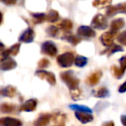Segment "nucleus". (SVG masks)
<instances>
[{"label": "nucleus", "mask_w": 126, "mask_h": 126, "mask_svg": "<svg viewBox=\"0 0 126 126\" xmlns=\"http://www.w3.org/2000/svg\"><path fill=\"white\" fill-rule=\"evenodd\" d=\"M61 79L63 82L68 86L70 91H73V90H75L79 88V79L76 77L74 71L69 70V71H65V72L61 73Z\"/></svg>", "instance_id": "1"}, {"label": "nucleus", "mask_w": 126, "mask_h": 126, "mask_svg": "<svg viewBox=\"0 0 126 126\" xmlns=\"http://www.w3.org/2000/svg\"><path fill=\"white\" fill-rule=\"evenodd\" d=\"M74 60H75V57H74V54L71 52H66L61 55L57 56L58 65L61 67H64V68L70 67L74 63Z\"/></svg>", "instance_id": "2"}, {"label": "nucleus", "mask_w": 126, "mask_h": 126, "mask_svg": "<svg viewBox=\"0 0 126 126\" xmlns=\"http://www.w3.org/2000/svg\"><path fill=\"white\" fill-rule=\"evenodd\" d=\"M92 28L97 30H105L108 27V21L106 17L102 14H97L92 20Z\"/></svg>", "instance_id": "3"}, {"label": "nucleus", "mask_w": 126, "mask_h": 126, "mask_svg": "<svg viewBox=\"0 0 126 126\" xmlns=\"http://www.w3.org/2000/svg\"><path fill=\"white\" fill-rule=\"evenodd\" d=\"M57 47L51 41H46L42 44L41 47V52L46 55H49L51 57H54L57 54Z\"/></svg>", "instance_id": "4"}, {"label": "nucleus", "mask_w": 126, "mask_h": 126, "mask_svg": "<svg viewBox=\"0 0 126 126\" xmlns=\"http://www.w3.org/2000/svg\"><path fill=\"white\" fill-rule=\"evenodd\" d=\"M35 74L40 79H44L47 82H48L51 86H54L56 84L55 76H54V74L53 73L48 72V71H46V70H37L35 72Z\"/></svg>", "instance_id": "5"}, {"label": "nucleus", "mask_w": 126, "mask_h": 126, "mask_svg": "<svg viewBox=\"0 0 126 126\" xmlns=\"http://www.w3.org/2000/svg\"><path fill=\"white\" fill-rule=\"evenodd\" d=\"M119 12L126 14V3H121L113 6H109L106 10V15L108 16H113Z\"/></svg>", "instance_id": "6"}, {"label": "nucleus", "mask_w": 126, "mask_h": 126, "mask_svg": "<svg viewBox=\"0 0 126 126\" xmlns=\"http://www.w3.org/2000/svg\"><path fill=\"white\" fill-rule=\"evenodd\" d=\"M115 36H116V33L111 32L110 30V31L105 32L103 35H101V36H100V42H101V43L104 46L110 47L113 45V41Z\"/></svg>", "instance_id": "7"}, {"label": "nucleus", "mask_w": 126, "mask_h": 126, "mask_svg": "<svg viewBox=\"0 0 126 126\" xmlns=\"http://www.w3.org/2000/svg\"><path fill=\"white\" fill-rule=\"evenodd\" d=\"M77 35L79 36L86 37V38H93L96 35V32L92 27L89 26H80L77 30Z\"/></svg>", "instance_id": "8"}, {"label": "nucleus", "mask_w": 126, "mask_h": 126, "mask_svg": "<svg viewBox=\"0 0 126 126\" xmlns=\"http://www.w3.org/2000/svg\"><path fill=\"white\" fill-rule=\"evenodd\" d=\"M35 33L31 28H28L22 33V35L19 37L20 42H25V43H30L33 42L35 38Z\"/></svg>", "instance_id": "9"}, {"label": "nucleus", "mask_w": 126, "mask_h": 126, "mask_svg": "<svg viewBox=\"0 0 126 126\" xmlns=\"http://www.w3.org/2000/svg\"><path fill=\"white\" fill-rule=\"evenodd\" d=\"M16 67V62L11 57H8L4 60H1L0 68L2 71H9L12 70Z\"/></svg>", "instance_id": "10"}, {"label": "nucleus", "mask_w": 126, "mask_h": 126, "mask_svg": "<svg viewBox=\"0 0 126 126\" xmlns=\"http://www.w3.org/2000/svg\"><path fill=\"white\" fill-rule=\"evenodd\" d=\"M53 116L48 113H42L34 122V126H47Z\"/></svg>", "instance_id": "11"}, {"label": "nucleus", "mask_w": 126, "mask_h": 126, "mask_svg": "<svg viewBox=\"0 0 126 126\" xmlns=\"http://www.w3.org/2000/svg\"><path fill=\"white\" fill-rule=\"evenodd\" d=\"M37 106V100L35 98H31V99H29L27 101H25L23 105L20 106L19 110L20 111H33L35 110Z\"/></svg>", "instance_id": "12"}, {"label": "nucleus", "mask_w": 126, "mask_h": 126, "mask_svg": "<svg viewBox=\"0 0 126 126\" xmlns=\"http://www.w3.org/2000/svg\"><path fill=\"white\" fill-rule=\"evenodd\" d=\"M0 124L1 126H23V123L19 119L10 117H2L0 119Z\"/></svg>", "instance_id": "13"}, {"label": "nucleus", "mask_w": 126, "mask_h": 126, "mask_svg": "<svg viewBox=\"0 0 126 126\" xmlns=\"http://www.w3.org/2000/svg\"><path fill=\"white\" fill-rule=\"evenodd\" d=\"M101 77H102V72L100 70H97L88 76V78L86 79V83L89 86H95V85H97L99 82Z\"/></svg>", "instance_id": "14"}, {"label": "nucleus", "mask_w": 126, "mask_h": 126, "mask_svg": "<svg viewBox=\"0 0 126 126\" xmlns=\"http://www.w3.org/2000/svg\"><path fill=\"white\" fill-rule=\"evenodd\" d=\"M74 115L77 117L78 120L82 124H87V123H90L93 120V116L91 113H87V112L75 111Z\"/></svg>", "instance_id": "15"}, {"label": "nucleus", "mask_w": 126, "mask_h": 126, "mask_svg": "<svg viewBox=\"0 0 126 126\" xmlns=\"http://www.w3.org/2000/svg\"><path fill=\"white\" fill-rule=\"evenodd\" d=\"M125 24V22L123 18H117L115 19L110 23V31L117 33L119 30L123 28Z\"/></svg>", "instance_id": "16"}, {"label": "nucleus", "mask_w": 126, "mask_h": 126, "mask_svg": "<svg viewBox=\"0 0 126 126\" xmlns=\"http://www.w3.org/2000/svg\"><path fill=\"white\" fill-rule=\"evenodd\" d=\"M16 94V88L12 86H7L5 87L2 88L1 90V95L4 97H9L13 98Z\"/></svg>", "instance_id": "17"}, {"label": "nucleus", "mask_w": 126, "mask_h": 126, "mask_svg": "<svg viewBox=\"0 0 126 126\" xmlns=\"http://www.w3.org/2000/svg\"><path fill=\"white\" fill-rule=\"evenodd\" d=\"M64 40L67 41L69 43H71L72 45L75 46L77 45L78 43H79L81 41V38L79 36V35H72V34H65L64 36L61 37Z\"/></svg>", "instance_id": "18"}, {"label": "nucleus", "mask_w": 126, "mask_h": 126, "mask_svg": "<svg viewBox=\"0 0 126 126\" xmlns=\"http://www.w3.org/2000/svg\"><path fill=\"white\" fill-rule=\"evenodd\" d=\"M31 16L35 24H39L47 21V15L44 13H31Z\"/></svg>", "instance_id": "19"}, {"label": "nucleus", "mask_w": 126, "mask_h": 126, "mask_svg": "<svg viewBox=\"0 0 126 126\" xmlns=\"http://www.w3.org/2000/svg\"><path fill=\"white\" fill-rule=\"evenodd\" d=\"M93 95L96 98H106L109 96V91L107 88L104 87H99L97 90H94L93 92Z\"/></svg>", "instance_id": "20"}, {"label": "nucleus", "mask_w": 126, "mask_h": 126, "mask_svg": "<svg viewBox=\"0 0 126 126\" xmlns=\"http://www.w3.org/2000/svg\"><path fill=\"white\" fill-rule=\"evenodd\" d=\"M60 28L65 32H69L73 29V23L69 19H63L59 23Z\"/></svg>", "instance_id": "21"}, {"label": "nucleus", "mask_w": 126, "mask_h": 126, "mask_svg": "<svg viewBox=\"0 0 126 126\" xmlns=\"http://www.w3.org/2000/svg\"><path fill=\"white\" fill-rule=\"evenodd\" d=\"M53 120L55 125L58 126H64V123L66 120V116L61 113H56L54 116H53Z\"/></svg>", "instance_id": "22"}, {"label": "nucleus", "mask_w": 126, "mask_h": 126, "mask_svg": "<svg viewBox=\"0 0 126 126\" xmlns=\"http://www.w3.org/2000/svg\"><path fill=\"white\" fill-rule=\"evenodd\" d=\"M2 113H11L16 110V105L11 103H3L0 107Z\"/></svg>", "instance_id": "23"}, {"label": "nucleus", "mask_w": 126, "mask_h": 126, "mask_svg": "<svg viewBox=\"0 0 126 126\" xmlns=\"http://www.w3.org/2000/svg\"><path fill=\"white\" fill-rule=\"evenodd\" d=\"M122 51H124V49H123V47H121L120 45L113 44L111 47H108V48H106L105 51L101 52V54H107L108 55H111V54H114V53H116V52H122Z\"/></svg>", "instance_id": "24"}, {"label": "nucleus", "mask_w": 126, "mask_h": 126, "mask_svg": "<svg viewBox=\"0 0 126 126\" xmlns=\"http://www.w3.org/2000/svg\"><path fill=\"white\" fill-rule=\"evenodd\" d=\"M46 33L47 34V35L51 37H54V38H57L59 37L60 35V30L55 26H49L46 29Z\"/></svg>", "instance_id": "25"}, {"label": "nucleus", "mask_w": 126, "mask_h": 126, "mask_svg": "<svg viewBox=\"0 0 126 126\" xmlns=\"http://www.w3.org/2000/svg\"><path fill=\"white\" fill-rule=\"evenodd\" d=\"M58 19H59L58 11L55 10H50L47 14V21L50 23H54V22H57Z\"/></svg>", "instance_id": "26"}, {"label": "nucleus", "mask_w": 126, "mask_h": 126, "mask_svg": "<svg viewBox=\"0 0 126 126\" xmlns=\"http://www.w3.org/2000/svg\"><path fill=\"white\" fill-rule=\"evenodd\" d=\"M74 64L78 67H83L87 64V58L85 56L76 55L75 60H74Z\"/></svg>", "instance_id": "27"}, {"label": "nucleus", "mask_w": 126, "mask_h": 126, "mask_svg": "<svg viewBox=\"0 0 126 126\" xmlns=\"http://www.w3.org/2000/svg\"><path fill=\"white\" fill-rule=\"evenodd\" d=\"M71 109L75 111H79V112H87V113H91L93 112V110L87 106H84V105H71L70 106Z\"/></svg>", "instance_id": "28"}, {"label": "nucleus", "mask_w": 126, "mask_h": 126, "mask_svg": "<svg viewBox=\"0 0 126 126\" xmlns=\"http://www.w3.org/2000/svg\"><path fill=\"white\" fill-rule=\"evenodd\" d=\"M110 72H111L112 75H113L115 78H117V79H121L122 76L124 75V74L121 72L120 68L117 67L116 65H113L111 67H110Z\"/></svg>", "instance_id": "29"}, {"label": "nucleus", "mask_w": 126, "mask_h": 126, "mask_svg": "<svg viewBox=\"0 0 126 126\" xmlns=\"http://www.w3.org/2000/svg\"><path fill=\"white\" fill-rule=\"evenodd\" d=\"M110 4H111V1H94L93 2V5L98 9H101L103 7H109Z\"/></svg>", "instance_id": "30"}, {"label": "nucleus", "mask_w": 126, "mask_h": 126, "mask_svg": "<svg viewBox=\"0 0 126 126\" xmlns=\"http://www.w3.org/2000/svg\"><path fill=\"white\" fill-rule=\"evenodd\" d=\"M70 94L71 97H72L73 100H79L81 98V95H82V92L79 88L75 90H73V91H70Z\"/></svg>", "instance_id": "31"}, {"label": "nucleus", "mask_w": 126, "mask_h": 126, "mask_svg": "<svg viewBox=\"0 0 126 126\" xmlns=\"http://www.w3.org/2000/svg\"><path fill=\"white\" fill-rule=\"evenodd\" d=\"M9 53H10V55H14L16 56V54L19 53L20 51V44L19 43H16V44H14L12 45L9 49Z\"/></svg>", "instance_id": "32"}, {"label": "nucleus", "mask_w": 126, "mask_h": 126, "mask_svg": "<svg viewBox=\"0 0 126 126\" xmlns=\"http://www.w3.org/2000/svg\"><path fill=\"white\" fill-rule=\"evenodd\" d=\"M117 40L122 45L126 46V30L123 31L122 33H120L117 36Z\"/></svg>", "instance_id": "33"}, {"label": "nucleus", "mask_w": 126, "mask_h": 126, "mask_svg": "<svg viewBox=\"0 0 126 126\" xmlns=\"http://www.w3.org/2000/svg\"><path fill=\"white\" fill-rule=\"evenodd\" d=\"M50 62L46 58H43V59L40 60L38 62V67H39V70H43V68L47 67V66H49Z\"/></svg>", "instance_id": "34"}, {"label": "nucleus", "mask_w": 126, "mask_h": 126, "mask_svg": "<svg viewBox=\"0 0 126 126\" xmlns=\"http://www.w3.org/2000/svg\"><path fill=\"white\" fill-rule=\"evenodd\" d=\"M119 64H120V70L123 74H124L126 71V55H124L119 59Z\"/></svg>", "instance_id": "35"}, {"label": "nucleus", "mask_w": 126, "mask_h": 126, "mask_svg": "<svg viewBox=\"0 0 126 126\" xmlns=\"http://www.w3.org/2000/svg\"><path fill=\"white\" fill-rule=\"evenodd\" d=\"M118 92H119V93H125V92H126V81L124 83H123V84L121 85L120 86H119Z\"/></svg>", "instance_id": "36"}, {"label": "nucleus", "mask_w": 126, "mask_h": 126, "mask_svg": "<svg viewBox=\"0 0 126 126\" xmlns=\"http://www.w3.org/2000/svg\"><path fill=\"white\" fill-rule=\"evenodd\" d=\"M103 126H115L113 121H108V122H105L103 124Z\"/></svg>", "instance_id": "37"}, {"label": "nucleus", "mask_w": 126, "mask_h": 126, "mask_svg": "<svg viewBox=\"0 0 126 126\" xmlns=\"http://www.w3.org/2000/svg\"><path fill=\"white\" fill-rule=\"evenodd\" d=\"M121 122H122L123 125L126 126V116L125 115H122V116H121Z\"/></svg>", "instance_id": "38"}, {"label": "nucleus", "mask_w": 126, "mask_h": 126, "mask_svg": "<svg viewBox=\"0 0 126 126\" xmlns=\"http://www.w3.org/2000/svg\"><path fill=\"white\" fill-rule=\"evenodd\" d=\"M3 2L6 4H16V1H14V0H12V1H3Z\"/></svg>", "instance_id": "39"}, {"label": "nucleus", "mask_w": 126, "mask_h": 126, "mask_svg": "<svg viewBox=\"0 0 126 126\" xmlns=\"http://www.w3.org/2000/svg\"><path fill=\"white\" fill-rule=\"evenodd\" d=\"M54 126H58V125H54Z\"/></svg>", "instance_id": "40"}]
</instances>
